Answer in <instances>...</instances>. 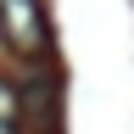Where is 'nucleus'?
Segmentation results:
<instances>
[{
    "label": "nucleus",
    "instance_id": "2",
    "mask_svg": "<svg viewBox=\"0 0 134 134\" xmlns=\"http://www.w3.org/2000/svg\"><path fill=\"white\" fill-rule=\"evenodd\" d=\"M17 123H23V95L11 78H0V134H17Z\"/></svg>",
    "mask_w": 134,
    "mask_h": 134
},
{
    "label": "nucleus",
    "instance_id": "1",
    "mask_svg": "<svg viewBox=\"0 0 134 134\" xmlns=\"http://www.w3.org/2000/svg\"><path fill=\"white\" fill-rule=\"evenodd\" d=\"M0 39L17 56H45L50 50V23L39 0H0Z\"/></svg>",
    "mask_w": 134,
    "mask_h": 134
}]
</instances>
